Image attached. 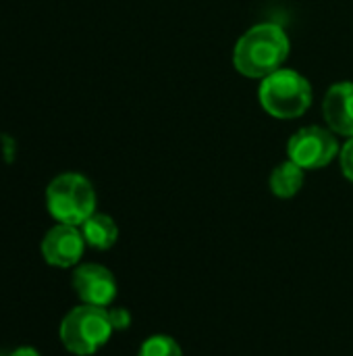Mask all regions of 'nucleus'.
<instances>
[{"mask_svg":"<svg viewBox=\"0 0 353 356\" xmlns=\"http://www.w3.org/2000/svg\"><path fill=\"white\" fill-rule=\"evenodd\" d=\"M291 50L289 35L283 25L264 21L241 33L233 48V67L250 79H264L283 69Z\"/></svg>","mask_w":353,"mask_h":356,"instance_id":"f257e3e1","label":"nucleus"},{"mask_svg":"<svg viewBox=\"0 0 353 356\" xmlns=\"http://www.w3.org/2000/svg\"><path fill=\"white\" fill-rule=\"evenodd\" d=\"M260 81L258 100L262 108L275 119L291 121L306 115L312 106V83L300 71L283 67Z\"/></svg>","mask_w":353,"mask_h":356,"instance_id":"f03ea898","label":"nucleus"},{"mask_svg":"<svg viewBox=\"0 0 353 356\" xmlns=\"http://www.w3.org/2000/svg\"><path fill=\"white\" fill-rule=\"evenodd\" d=\"M46 207L58 223L79 227L96 213V190L81 173H60L46 188Z\"/></svg>","mask_w":353,"mask_h":356,"instance_id":"7ed1b4c3","label":"nucleus"},{"mask_svg":"<svg viewBox=\"0 0 353 356\" xmlns=\"http://www.w3.org/2000/svg\"><path fill=\"white\" fill-rule=\"evenodd\" d=\"M112 323L106 309L81 305L71 309L60 323L62 346L77 356L96 355L112 336Z\"/></svg>","mask_w":353,"mask_h":356,"instance_id":"20e7f679","label":"nucleus"},{"mask_svg":"<svg viewBox=\"0 0 353 356\" xmlns=\"http://www.w3.org/2000/svg\"><path fill=\"white\" fill-rule=\"evenodd\" d=\"M339 142L329 127L308 125L298 129L287 142V156L304 171L325 169L339 156Z\"/></svg>","mask_w":353,"mask_h":356,"instance_id":"39448f33","label":"nucleus"},{"mask_svg":"<svg viewBox=\"0 0 353 356\" xmlns=\"http://www.w3.org/2000/svg\"><path fill=\"white\" fill-rule=\"evenodd\" d=\"M71 284L77 296L81 298V302L89 307L106 309L117 298V280L112 271L96 263L79 265L73 273Z\"/></svg>","mask_w":353,"mask_h":356,"instance_id":"423d86ee","label":"nucleus"},{"mask_svg":"<svg viewBox=\"0 0 353 356\" xmlns=\"http://www.w3.org/2000/svg\"><path fill=\"white\" fill-rule=\"evenodd\" d=\"M85 240L79 227L58 223L42 240V257L48 265L69 269L75 267L85 250Z\"/></svg>","mask_w":353,"mask_h":356,"instance_id":"0eeeda50","label":"nucleus"},{"mask_svg":"<svg viewBox=\"0 0 353 356\" xmlns=\"http://www.w3.org/2000/svg\"><path fill=\"white\" fill-rule=\"evenodd\" d=\"M322 115L333 134L353 138V81H339L327 90Z\"/></svg>","mask_w":353,"mask_h":356,"instance_id":"6e6552de","label":"nucleus"},{"mask_svg":"<svg viewBox=\"0 0 353 356\" xmlns=\"http://www.w3.org/2000/svg\"><path fill=\"white\" fill-rule=\"evenodd\" d=\"M79 229L83 234L85 244L94 250H108L119 240V227L114 219L104 213H94L79 225Z\"/></svg>","mask_w":353,"mask_h":356,"instance_id":"1a4fd4ad","label":"nucleus"},{"mask_svg":"<svg viewBox=\"0 0 353 356\" xmlns=\"http://www.w3.org/2000/svg\"><path fill=\"white\" fill-rule=\"evenodd\" d=\"M304 181H306V171L289 159L279 163L268 177L270 192L283 200L293 198L304 188Z\"/></svg>","mask_w":353,"mask_h":356,"instance_id":"9d476101","label":"nucleus"},{"mask_svg":"<svg viewBox=\"0 0 353 356\" xmlns=\"http://www.w3.org/2000/svg\"><path fill=\"white\" fill-rule=\"evenodd\" d=\"M137 356H183V350L175 338L158 334V336H150L148 340H144Z\"/></svg>","mask_w":353,"mask_h":356,"instance_id":"9b49d317","label":"nucleus"},{"mask_svg":"<svg viewBox=\"0 0 353 356\" xmlns=\"http://www.w3.org/2000/svg\"><path fill=\"white\" fill-rule=\"evenodd\" d=\"M339 163H341V171L345 179L353 184V138H347V142L339 150Z\"/></svg>","mask_w":353,"mask_h":356,"instance_id":"f8f14e48","label":"nucleus"},{"mask_svg":"<svg viewBox=\"0 0 353 356\" xmlns=\"http://www.w3.org/2000/svg\"><path fill=\"white\" fill-rule=\"evenodd\" d=\"M108 317H110V323H112V330L114 332H125L129 325H131V313L123 307H114L108 311Z\"/></svg>","mask_w":353,"mask_h":356,"instance_id":"ddd939ff","label":"nucleus"},{"mask_svg":"<svg viewBox=\"0 0 353 356\" xmlns=\"http://www.w3.org/2000/svg\"><path fill=\"white\" fill-rule=\"evenodd\" d=\"M8 356H40V353L35 348H29V346H21L17 350H12Z\"/></svg>","mask_w":353,"mask_h":356,"instance_id":"4468645a","label":"nucleus"}]
</instances>
